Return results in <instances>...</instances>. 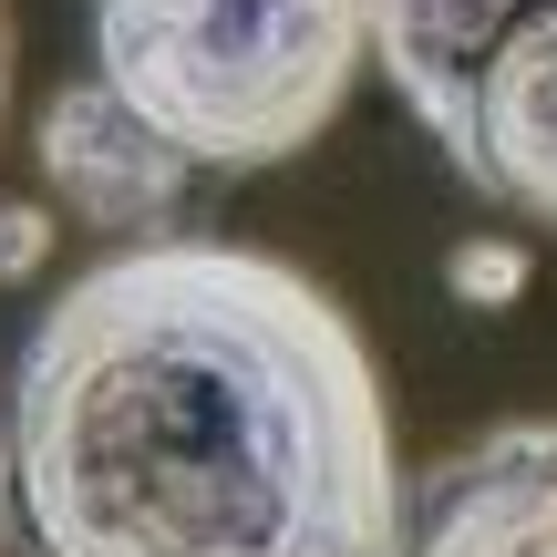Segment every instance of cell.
<instances>
[{"mask_svg":"<svg viewBox=\"0 0 557 557\" xmlns=\"http://www.w3.org/2000/svg\"><path fill=\"white\" fill-rule=\"evenodd\" d=\"M32 557H403L393 403L351 310L238 238H145L32 320L11 372Z\"/></svg>","mask_w":557,"mask_h":557,"instance_id":"1","label":"cell"},{"mask_svg":"<svg viewBox=\"0 0 557 557\" xmlns=\"http://www.w3.org/2000/svg\"><path fill=\"white\" fill-rule=\"evenodd\" d=\"M94 62L186 176H248L351 103L361 0H94Z\"/></svg>","mask_w":557,"mask_h":557,"instance_id":"2","label":"cell"},{"mask_svg":"<svg viewBox=\"0 0 557 557\" xmlns=\"http://www.w3.org/2000/svg\"><path fill=\"white\" fill-rule=\"evenodd\" d=\"M403 557H557V413L444 455L413 485Z\"/></svg>","mask_w":557,"mask_h":557,"instance_id":"3","label":"cell"},{"mask_svg":"<svg viewBox=\"0 0 557 557\" xmlns=\"http://www.w3.org/2000/svg\"><path fill=\"white\" fill-rule=\"evenodd\" d=\"M32 156H41V186H52L83 227H114V238H135V248L165 238L176 207H186V186H197L103 83H62V94L41 103Z\"/></svg>","mask_w":557,"mask_h":557,"instance_id":"4","label":"cell"},{"mask_svg":"<svg viewBox=\"0 0 557 557\" xmlns=\"http://www.w3.org/2000/svg\"><path fill=\"white\" fill-rule=\"evenodd\" d=\"M465 186H485L496 207L557 227V0H517V21L485 52Z\"/></svg>","mask_w":557,"mask_h":557,"instance_id":"5","label":"cell"},{"mask_svg":"<svg viewBox=\"0 0 557 557\" xmlns=\"http://www.w3.org/2000/svg\"><path fill=\"white\" fill-rule=\"evenodd\" d=\"M506 21H517V0H361V62L393 73V94L413 103V124L444 145L455 176H465V135H475V73Z\"/></svg>","mask_w":557,"mask_h":557,"instance_id":"6","label":"cell"},{"mask_svg":"<svg viewBox=\"0 0 557 557\" xmlns=\"http://www.w3.org/2000/svg\"><path fill=\"white\" fill-rule=\"evenodd\" d=\"M52 207L41 197H0V289H32L41 269H52Z\"/></svg>","mask_w":557,"mask_h":557,"instance_id":"7","label":"cell"},{"mask_svg":"<svg viewBox=\"0 0 557 557\" xmlns=\"http://www.w3.org/2000/svg\"><path fill=\"white\" fill-rule=\"evenodd\" d=\"M444 289H455V299H517V289H527V248H506V238H465L455 259H444Z\"/></svg>","mask_w":557,"mask_h":557,"instance_id":"8","label":"cell"},{"mask_svg":"<svg viewBox=\"0 0 557 557\" xmlns=\"http://www.w3.org/2000/svg\"><path fill=\"white\" fill-rule=\"evenodd\" d=\"M0 114H11V0H0Z\"/></svg>","mask_w":557,"mask_h":557,"instance_id":"9","label":"cell"},{"mask_svg":"<svg viewBox=\"0 0 557 557\" xmlns=\"http://www.w3.org/2000/svg\"><path fill=\"white\" fill-rule=\"evenodd\" d=\"M0 547H11V434H0Z\"/></svg>","mask_w":557,"mask_h":557,"instance_id":"10","label":"cell"}]
</instances>
